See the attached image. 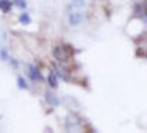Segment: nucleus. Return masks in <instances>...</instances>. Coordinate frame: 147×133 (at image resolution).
I'll use <instances>...</instances> for the list:
<instances>
[{
	"label": "nucleus",
	"instance_id": "obj_7",
	"mask_svg": "<svg viewBox=\"0 0 147 133\" xmlns=\"http://www.w3.org/2000/svg\"><path fill=\"white\" fill-rule=\"evenodd\" d=\"M56 84H57V80H56V77L52 74V76H50V86H52V87H56Z\"/></svg>",
	"mask_w": 147,
	"mask_h": 133
},
{
	"label": "nucleus",
	"instance_id": "obj_5",
	"mask_svg": "<svg viewBox=\"0 0 147 133\" xmlns=\"http://www.w3.org/2000/svg\"><path fill=\"white\" fill-rule=\"evenodd\" d=\"M16 81H18V87H19V89H27V87H28V84H27V81H25V78H24V77L19 76Z\"/></svg>",
	"mask_w": 147,
	"mask_h": 133
},
{
	"label": "nucleus",
	"instance_id": "obj_3",
	"mask_svg": "<svg viewBox=\"0 0 147 133\" xmlns=\"http://www.w3.org/2000/svg\"><path fill=\"white\" fill-rule=\"evenodd\" d=\"M19 22L24 24V25H28V24H31V16L27 14V12H22V14L19 15Z\"/></svg>",
	"mask_w": 147,
	"mask_h": 133
},
{
	"label": "nucleus",
	"instance_id": "obj_4",
	"mask_svg": "<svg viewBox=\"0 0 147 133\" xmlns=\"http://www.w3.org/2000/svg\"><path fill=\"white\" fill-rule=\"evenodd\" d=\"M12 8V2L10 0H0V9L3 12H9Z\"/></svg>",
	"mask_w": 147,
	"mask_h": 133
},
{
	"label": "nucleus",
	"instance_id": "obj_6",
	"mask_svg": "<svg viewBox=\"0 0 147 133\" xmlns=\"http://www.w3.org/2000/svg\"><path fill=\"white\" fill-rule=\"evenodd\" d=\"M13 3H15L19 9H25V8H27V2H25V0H13Z\"/></svg>",
	"mask_w": 147,
	"mask_h": 133
},
{
	"label": "nucleus",
	"instance_id": "obj_2",
	"mask_svg": "<svg viewBox=\"0 0 147 133\" xmlns=\"http://www.w3.org/2000/svg\"><path fill=\"white\" fill-rule=\"evenodd\" d=\"M81 19H82V14H80V12H72L69 15V22L72 25H78L81 22Z\"/></svg>",
	"mask_w": 147,
	"mask_h": 133
},
{
	"label": "nucleus",
	"instance_id": "obj_1",
	"mask_svg": "<svg viewBox=\"0 0 147 133\" xmlns=\"http://www.w3.org/2000/svg\"><path fill=\"white\" fill-rule=\"evenodd\" d=\"M28 70H30V71H28V74H30V77H31L32 81H41V74H40V71L37 70L34 65H31Z\"/></svg>",
	"mask_w": 147,
	"mask_h": 133
}]
</instances>
